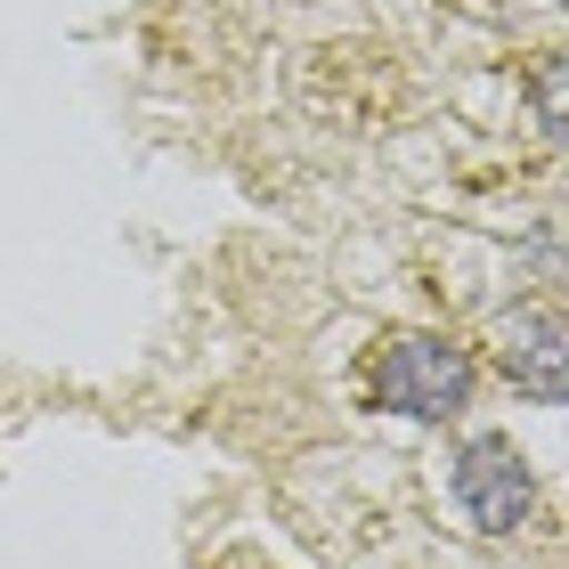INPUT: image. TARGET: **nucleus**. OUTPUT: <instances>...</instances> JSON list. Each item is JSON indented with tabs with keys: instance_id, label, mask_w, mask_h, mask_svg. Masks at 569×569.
I'll return each instance as SVG.
<instances>
[{
	"instance_id": "f257e3e1",
	"label": "nucleus",
	"mask_w": 569,
	"mask_h": 569,
	"mask_svg": "<svg viewBox=\"0 0 569 569\" xmlns=\"http://www.w3.org/2000/svg\"><path fill=\"white\" fill-rule=\"evenodd\" d=\"M375 399L407 423H448L472 399V358L439 333H399L391 350L375 358Z\"/></svg>"
},
{
	"instance_id": "f03ea898",
	"label": "nucleus",
	"mask_w": 569,
	"mask_h": 569,
	"mask_svg": "<svg viewBox=\"0 0 569 569\" xmlns=\"http://www.w3.org/2000/svg\"><path fill=\"white\" fill-rule=\"evenodd\" d=\"M456 505H463V521H472L480 537H512L529 521V497H537V480H529V456L512 448L505 431H480V439H463L456 448Z\"/></svg>"
},
{
	"instance_id": "7ed1b4c3",
	"label": "nucleus",
	"mask_w": 569,
	"mask_h": 569,
	"mask_svg": "<svg viewBox=\"0 0 569 569\" xmlns=\"http://www.w3.org/2000/svg\"><path fill=\"white\" fill-rule=\"evenodd\" d=\"M561 367H569V333H561V318H553V309H521V318L505 326V375H512V391L561 407V391H569Z\"/></svg>"
},
{
	"instance_id": "20e7f679",
	"label": "nucleus",
	"mask_w": 569,
	"mask_h": 569,
	"mask_svg": "<svg viewBox=\"0 0 569 569\" xmlns=\"http://www.w3.org/2000/svg\"><path fill=\"white\" fill-rule=\"evenodd\" d=\"M537 107H546V131L561 139V66H546V73H537Z\"/></svg>"
}]
</instances>
